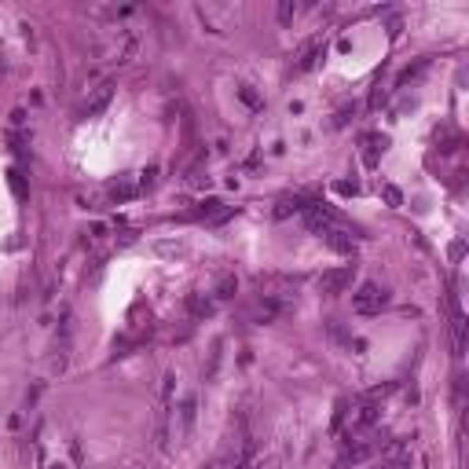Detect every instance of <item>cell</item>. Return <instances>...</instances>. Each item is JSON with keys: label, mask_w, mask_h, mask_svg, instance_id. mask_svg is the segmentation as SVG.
<instances>
[{"label": "cell", "mask_w": 469, "mask_h": 469, "mask_svg": "<svg viewBox=\"0 0 469 469\" xmlns=\"http://www.w3.org/2000/svg\"><path fill=\"white\" fill-rule=\"evenodd\" d=\"M136 48H139V33L133 30V26H117V30H110L107 37H103L99 56L107 62H114V67H125V62L136 59Z\"/></svg>", "instance_id": "1"}, {"label": "cell", "mask_w": 469, "mask_h": 469, "mask_svg": "<svg viewBox=\"0 0 469 469\" xmlns=\"http://www.w3.org/2000/svg\"><path fill=\"white\" fill-rule=\"evenodd\" d=\"M385 305H389V290L382 282H359V290L352 293V308L359 316H377Z\"/></svg>", "instance_id": "2"}, {"label": "cell", "mask_w": 469, "mask_h": 469, "mask_svg": "<svg viewBox=\"0 0 469 469\" xmlns=\"http://www.w3.org/2000/svg\"><path fill=\"white\" fill-rule=\"evenodd\" d=\"M352 279H356V264L330 268V271H323V275H319V290L330 293V297H337V293H345L348 286H352Z\"/></svg>", "instance_id": "3"}, {"label": "cell", "mask_w": 469, "mask_h": 469, "mask_svg": "<svg viewBox=\"0 0 469 469\" xmlns=\"http://www.w3.org/2000/svg\"><path fill=\"white\" fill-rule=\"evenodd\" d=\"M110 99H114V85H110V81L96 85L92 92H88V99L81 103V117H99L103 110L110 107Z\"/></svg>", "instance_id": "4"}, {"label": "cell", "mask_w": 469, "mask_h": 469, "mask_svg": "<svg viewBox=\"0 0 469 469\" xmlns=\"http://www.w3.org/2000/svg\"><path fill=\"white\" fill-rule=\"evenodd\" d=\"M194 418H198V396L187 393L184 400H180V407H176V436H180V440H187V436H191Z\"/></svg>", "instance_id": "5"}, {"label": "cell", "mask_w": 469, "mask_h": 469, "mask_svg": "<svg viewBox=\"0 0 469 469\" xmlns=\"http://www.w3.org/2000/svg\"><path fill=\"white\" fill-rule=\"evenodd\" d=\"M323 48H327V41H323V33L308 37V41L301 44V51H297V62H293V70H297V74L312 70V67H316V62L323 59Z\"/></svg>", "instance_id": "6"}, {"label": "cell", "mask_w": 469, "mask_h": 469, "mask_svg": "<svg viewBox=\"0 0 469 469\" xmlns=\"http://www.w3.org/2000/svg\"><path fill=\"white\" fill-rule=\"evenodd\" d=\"M308 205H312L308 194H282V198L275 202V216L282 220V216H290V213H305Z\"/></svg>", "instance_id": "7"}, {"label": "cell", "mask_w": 469, "mask_h": 469, "mask_svg": "<svg viewBox=\"0 0 469 469\" xmlns=\"http://www.w3.org/2000/svg\"><path fill=\"white\" fill-rule=\"evenodd\" d=\"M377 422V407H374V403H359V407L356 411H352V433H363V429H370Z\"/></svg>", "instance_id": "8"}, {"label": "cell", "mask_w": 469, "mask_h": 469, "mask_svg": "<svg viewBox=\"0 0 469 469\" xmlns=\"http://www.w3.org/2000/svg\"><path fill=\"white\" fill-rule=\"evenodd\" d=\"M385 147H389V136L367 133V136H363V162H367V165H374V162H377V154H382Z\"/></svg>", "instance_id": "9"}, {"label": "cell", "mask_w": 469, "mask_h": 469, "mask_svg": "<svg viewBox=\"0 0 469 469\" xmlns=\"http://www.w3.org/2000/svg\"><path fill=\"white\" fill-rule=\"evenodd\" d=\"M187 312H191L194 319H205V316L213 312V297H205V293H191V297H187Z\"/></svg>", "instance_id": "10"}, {"label": "cell", "mask_w": 469, "mask_h": 469, "mask_svg": "<svg viewBox=\"0 0 469 469\" xmlns=\"http://www.w3.org/2000/svg\"><path fill=\"white\" fill-rule=\"evenodd\" d=\"M374 451H377V447L370 444V440H359V444H352V447L345 451V462H367Z\"/></svg>", "instance_id": "11"}, {"label": "cell", "mask_w": 469, "mask_h": 469, "mask_svg": "<svg viewBox=\"0 0 469 469\" xmlns=\"http://www.w3.org/2000/svg\"><path fill=\"white\" fill-rule=\"evenodd\" d=\"M235 290H239V282H235V275H224V279L216 282L213 297H216V301H228V297H235Z\"/></svg>", "instance_id": "12"}, {"label": "cell", "mask_w": 469, "mask_h": 469, "mask_svg": "<svg viewBox=\"0 0 469 469\" xmlns=\"http://www.w3.org/2000/svg\"><path fill=\"white\" fill-rule=\"evenodd\" d=\"M220 348H224V341H216L213 352H210V367H205V382H213L216 377V367H220Z\"/></svg>", "instance_id": "13"}, {"label": "cell", "mask_w": 469, "mask_h": 469, "mask_svg": "<svg viewBox=\"0 0 469 469\" xmlns=\"http://www.w3.org/2000/svg\"><path fill=\"white\" fill-rule=\"evenodd\" d=\"M275 15H279V22H282V26H290V22H293V15H297V4H293V0H282Z\"/></svg>", "instance_id": "14"}, {"label": "cell", "mask_w": 469, "mask_h": 469, "mask_svg": "<svg viewBox=\"0 0 469 469\" xmlns=\"http://www.w3.org/2000/svg\"><path fill=\"white\" fill-rule=\"evenodd\" d=\"M382 194H385V202H389V205H403V194H400V187L385 184V187H382Z\"/></svg>", "instance_id": "15"}, {"label": "cell", "mask_w": 469, "mask_h": 469, "mask_svg": "<svg viewBox=\"0 0 469 469\" xmlns=\"http://www.w3.org/2000/svg\"><path fill=\"white\" fill-rule=\"evenodd\" d=\"M250 469H279V466H275V459H271V454H257V459L250 462Z\"/></svg>", "instance_id": "16"}, {"label": "cell", "mask_w": 469, "mask_h": 469, "mask_svg": "<svg viewBox=\"0 0 469 469\" xmlns=\"http://www.w3.org/2000/svg\"><path fill=\"white\" fill-rule=\"evenodd\" d=\"M239 96H242L246 103H250V107H260V99H257V92H253L250 85H242V88H239Z\"/></svg>", "instance_id": "17"}]
</instances>
